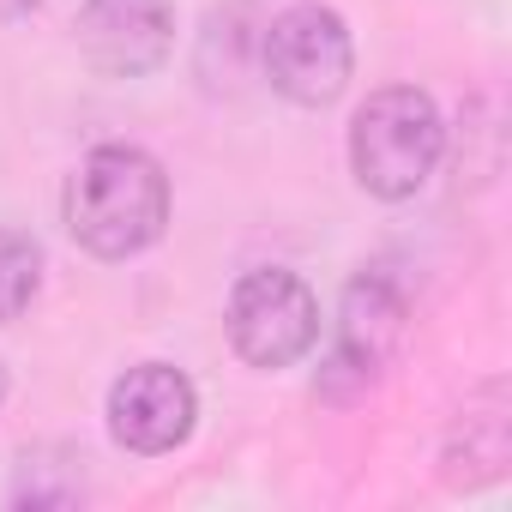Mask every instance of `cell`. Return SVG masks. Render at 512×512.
<instances>
[{
	"label": "cell",
	"instance_id": "10",
	"mask_svg": "<svg viewBox=\"0 0 512 512\" xmlns=\"http://www.w3.org/2000/svg\"><path fill=\"white\" fill-rule=\"evenodd\" d=\"M37 0H0V19H19V13H31Z\"/></svg>",
	"mask_w": 512,
	"mask_h": 512
},
{
	"label": "cell",
	"instance_id": "11",
	"mask_svg": "<svg viewBox=\"0 0 512 512\" xmlns=\"http://www.w3.org/2000/svg\"><path fill=\"white\" fill-rule=\"evenodd\" d=\"M0 398H7V368H0Z\"/></svg>",
	"mask_w": 512,
	"mask_h": 512
},
{
	"label": "cell",
	"instance_id": "7",
	"mask_svg": "<svg viewBox=\"0 0 512 512\" xmlns=\"http://www.w3.org/2000/svg\"><path fill=\"white\" fill-rule=\"evenodd\" d=\"M175 13L169 0H85L79 7V49L97 73L133 79L169 55Z\"/></svg>",
	"mask_w": 512,
	"mask_h": 512
},
{
	"label": "cell",
	"instance_id": "4",
	"mask_svg": "<svg viewBox=\"0 0 512 512\" xmlns=\"http://www.w3.org/2000/svg\"><path fill=\"white\" fill-rule=\"evenodd\" d=\"M350 67H356V49H350V31L332 7H290L272 19L266 31V79L302 103V109H320L332 103L344 85H350Z\"/></svg>",
	"mask_w": 512,
	"mask_h": 512
},
{
	"label": "cell",
	"instance_id": "8",
	"mask_svg": "<svg viewBox=\"0 0 512 512\" xmlns=\"http://www.w3.org/2000/svg\"><path fill=\"white\" fill-rule=\"evenodd\" d=\"M458 440H464V458H470V470H458V482H488V476H500V464H506V392H500V386H488V392L464 410Z\"/></svg>",
	"mask_w": 512,
	"mask_h": 512
},
{
	"label": "cell",
	"instance_id": "3",
	"mask_svg": "<svg viewBox=\"0 0 512 512\" xmlns=\"http://www.w3.org/2000/svg\"><path fill=\"white\" fill-rule=\"evenodd\" d=\"M229 344L253 368H290L320 344V302L296 272H247L229 296Z\"/></svg>",
	"mask_w": 512,
	"mask_h": 512
},
{
	"label": "cell",
	"instance_id": "2",
	"mask_svg": "<svg viewBox=\"0 0 512 512\" xmlns=\"http://www.w3.org/2000/svg\"><path fill=\"white\" fill-rule=\"evenodd\" d=\"M440 145H446L440 109L416 85L374 91L350 121V169L374 199H410L434 175Z\"/></svg>",
	"mask_w": 512,
	"mask_h": 512
},
{
	"label": "cell",
	"instance_id": "5",
	"mask_svg": "<svg viewBox=\"0 0 512 512\" xmlns=\"http://www.w3.org/2000/svg\"><path fill=\"white\" fill-rule=\"evenodd\" d=\"M404 344V302L386 278H350L344 290V308H338V338H332V356L320 368V386L326 398H350V392H368L386 362L398 356Z\"/></svg>",
	"mask_w": 512,
	"mask_h": 512
},
{
	"label": "cell",
	"instance_id": "1",
	"mask_svg": "<svg viewBox=\"0 0 512 512\" xmlns=\"http://www.w3.org/2000/svg\"><path fill=\"white\" fill-rule=\"evenodd\" d=\"M169 223V175L139 145H97L67 187V229L97 260H133Z\"/></svg>",
	"mask_w": 512,
	"mask_h": 512
},
{
	"label": "cell",
	"instance_id": "6",
	"mask_svg": "<svg viewBox=\"0 0 512 512\" xmlns=\"http://www.w3.org/2000/svg\"><path fill=\"white\" fill-rule=\"evenodd\" d=\"M193 386L181 368H163V362H145V368H127L109 392V428L127 452H175L187 434H193Z\"/></svg>",
	"mask_w": 512,
	"mask_h": 512
},
{
	"label": "cell",
	"instance_id": "9",
	"mask_svg": "<svg viewBox=\"0 0 512 512\" xmlns=\"http://www.w3.org/2000/svg\"><path fill=\"white\" fill-rule=\"evenodd\" d=\"M43 284V247L25 229H0V326L19 320Z\"/></svg>",
	"mask_w": 512,
	"mask_h": 512
}]
</instances>
